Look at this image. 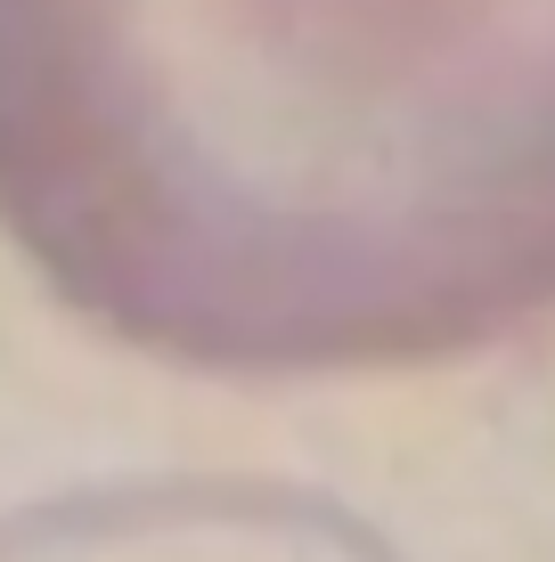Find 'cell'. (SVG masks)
<instances>
[{"label": "cell", "mask_w": 555, "mask_h": 562, "mask_svg": "<svg viewBox=\"0 0 555 562\" xmlns=\"http://www.w3.org/2000/svg\"><path fill=\"white\" fill-rule=\"evenodd\" d=\"M0 228L221 375L490 351L555 310V0H0Z\"/></svg>", "instance_id": "6da1fadb"}, {"label": "cell", "mask_w": 555, "mask_h": 562, "mask_svg": "<svg viewBox=\"0 0 555 562\" xmlns=\"http://www.w3.org/2000/svg\"><path fill=\"white\" fill-rule=\"evenodd\" d=\"M0 562H392L352 514L302 490L156 481L90 490L25 521H0Z\"/></svg>", "instance_id": "7a4b0ae2"}]
</instances>
